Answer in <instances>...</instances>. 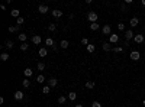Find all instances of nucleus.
<instances>
[{"label": "nucleus", "mask_w": 145, "mask_h": 107, "mask_svg": "<svg viewBox=\"0 0 145 107\" xmlns=\"http://www.w3.org/2000/svg\"><path fill=\"white\" fill-rule=\"evenodd\" d=\"M47 54H48V51H47L45 48H41V49H39V56L44 58V56H47Z\"/></svg>", "instance_id": "18"}, {"label": "nucleus", "mask_w": 145, "mask_h": 107, "mask_svg": "<svg viewBox=\"0 0 145 107\" xmlns=\"http://www.w3.org/2000/svg\"><path fill=\"white\" fill-rule=\"evenodd\" d=\"M81 44H83V45H89V39H87V38H83V39H81Z\"/></svg>", "instance_id": "38"}, {"label": "nucleus", "mask_w": 145, "mask_h": 107, "mask_svg": "<svg viewBox=\"0 0 145 107\" xmlns=\"http://www.w3.org/2000/svg\"><path fill=\"white\" fill-rule=\"evenodd\" d=\"M22 98H23L22 91H15V100H22Z\"/></svg>", "instance_id": "14"}, {"label": "nucleus", "mask_w": 145, "mask_h": 107, "mask_svg": "<svg viewBox=\"0 0 145 107\" xmlns=\"http://www.w3.org/2000/svg\"><path fill=\"white\" fill-rule=\"evenodd\" d=\"M23 22H25V19L22 18V16H20V18H18V19H16V26H19V28H20V25H22Z\"/></svg>", "instance_id": "23"}, {"label": "nucleus", "mask_w": 145, "mask_h": 107, "mask_svg": "<svg viewBox=\"0 0 145 107\" xmlns=\"http://www.w3.org/2000/svg\"><path fill=\"white\" fill-rule=\"evenodd\" d=\"M20 49H22V51H28V49H29V44H28V42L22 44V45H20Z\"/></svg>", "instance_id": "26"}, {"label": "nucleus", "mask_w": 145, "mask_h": 107, "mask_svg": "<svg viewBox=\"0 0 145 107\" xmlns=\"http://www.w3.org/2000/svg\"><path fill=\"white\" fill-rule=\"evenodd\" d=\"M97 18H99V16H97V13H96V12H90V13L87 15V19H89L91 23H96Z\"/></svg>", "instance_id": "1"}, {"label": "nucleus", "mask_w": 145, "mask_h": 107, "mask_svg": "<svg viewBox=\"0 0 145 107\" xmlns=\"http://www.w3.org/2000/svg\"><path fill=\"white\" fill-rule=\"evenodd\" d=\"M22 84H23V87H25V88H28V87L31 85V81H29L28 78H25V80L22 81Z\"/></svg>", "instance_id": "24"}, {"label": "nucleus", "mask_w": 145, "mask_h": 107, "mask_svg": "<svg viewBox=\"0 0 145 107\" xmlns=\"http://www.w3.org/2000/svg\"><path fill=\"white\" fill-rule=\"evenodd\" d=\"M133 41L136 44H142L144 41H145V38H144V35H135V38H133Z\"/></svg>", "instance_id": "8"}, {"label": "nucleus", "mask_w": 145, "mask_h": 107, "mask_svg": "<svg viewBox=\"0 0 145 107\" xmlns=\"http://www.w3.org/2000/svg\"><path fill=\"white\" fill-rule=\"evenodd\" d=\"M102 33L103 35H112V28H110V25H105V26L102 28Z\"/></svg>", "instance_id": "2"}, {"label": "nucleus", "mask_w": 145, "mask_h": 107, "mask_svg": "<svg viewBox=\"0 0 145 107\" xmlns=\"http://www.w3.org/2000/svg\"><path fill=\"white\" fill-rule=\"evenodd\" d=\"M9 58H10V56L7 55V54H2V55H0V59H2V61H7Z\"/></svg>", "instance_id": "30"}, {"label": "nucleus", "mask_w": 145, "mask_h": 107, "mask_svg": "<svg viewBox=\"0 0 145 107\" xmlns=\"http://www.w3.org/2000/svg\"><path fill=\"white\" fill-rule=\"evenodd\" d=\"M68 98H70V100H75V98H77V93H74V91L68 93Z\"/></svg>", "instance_id": "22"}, {"label": "nucleus", "mask_w": 145, "mask_h": 107, "mask_svg": "<svg viewBox=\"0 0 145 107\" xmlns=\"http://www.w3.org/2000/svg\"><path fill=\"white\" fill-rule=\"evenodd\" d=\"M116 42H119V36L116 33H112L109 36V44H116Z\"/></svg>", "instance_id": "3"}, {"label": "nucleus", "mask_w": 145, "mask_h": 107, "mask_svg": "<svg viewBox=\"0 0 145 107\" xmlns=\"http://www.w3.org/2000/svg\"><path fill=\"white\" fill-rule=\"evenodd\" d=\"M18 38H19V41H20L22 44H25V42H26V39H28V36L25 35V33H20V35H19Z\"/></svg>", "instance_id": "17"}, {"label": "nucleus", "mask_w": 145, "mask_h": 107, "mask_svg": "<svg viewBox=\"0 0 145 107\" xmlns=\"http://www.w3.org/2000/svg\"><path fill=\"white\" fill-rule=\"evenodd\" d=\"M59 46H61L63 49H67L68 46H70V44H68V41H65V39H64V41H61V44H59Z\"/></svg>", "instance_id": "16"}, {"label": "nucleus", "mask_w": 145, "mask_h": 107, "mask_svg": "<svg viewBox=\"0 0 145 107\" xmlns=\"http://www.w3.org/2000/svg\"><path fill=\"white\" fill-rule=\"evenodd\" d=\"M48 10H49V9H48L47 4H39V7H38V12H39V13H44V15H45Z\"/></svg>", "instance_id": "6"}, {"label": "nucleus", "mask_w": 145, "mask_h": 107, "mask_svg": "<svg viewBox=\"0 0 145 107\" xmlns=\"http://www.w3.org/2000/svg\"><path fill=\"white\" fill-rule=\"evenodd\" d=\"M103 49H105V51H110V49H112V46H110L109 42H106V44H103Z\"/></svg>", "instance_id": "31"}, {"label": "nucleus", "mask_w": 145, "mask_h": 107, "mask_svg": "<svg viewBox=\"0 0 145 107\" xmlns=\"http://www.w3.org/2000/svg\"><path fill=\"white\" fill-rule=\"evenodd\" d=\"M118 29H119V30H125V25H123L122 22H121V23H118Z\"/></svg>", "instance_id": "36"}, {"label": "nucleus", "mask_w": 145, "mask_h": 107, "mask_svg": "<svg viewBox=\"0 0 145 107\" xmlns=\"http://www.w3.org/2000/svg\"><path fill=\"white\" fill-rule=\"evenodd\" d=\"M65 100H67V98H65L64 96H61V97L58 98V103H59V104H64V103H65Z\"/></svg>", "instance_id": "34"}, {"label": "nucleus", "mask_w": 145, "mask_h": 107, "mask_svg": "<svg viewBox=\"0 0 145 107\" xmlns=\"http://www.w3.org/2000/svg\"><path fill=\"white\" fill-rule=\"evenodd\" d=\"M74 107H83V104H75Z\"/></svg>", "instance_id": "39"}, {"label": "nucleus", "mask_w": 145, "mask_h": 107, "mask_svg": "<svg viewBox=\"0 0 145 107\" xmlns=\"http://www.w3.org/2000/svg\"><path fill=\"white\" fill-rule=\"evenodd\" d=\"M91 107H102V104H100L99 101H93V103H91Z\"/></svg>", "instance_id": "37"}, {"label": "nucleus", "mask_w": 145, "mask_h": 107, "mask_svg": "<svg viewBox=\"0 0 145 107\" xmlns=\"http://www.w3.org/2000/svg\"><path fill=\"white\" fill-rule=\"evenodd\" d=\"M129 56H131V59H132V61H138L141 55H139V52H138V51H132Z\"/></svg>", "instance_id": "5"}, {"label": "nucleus", "mask_w": 145, "mask_h": 107, "mask_svg": "<svg viewBox=\"0 0 145 107\" xmlns=\"http://www.w3.org/2000/svg\"><path fill=\"white\" fill-rule=\"evenodd\" d=\"M57 84H58V81H57L55 78L48 80V85H49V87H57Z\"/></svg>", "instance_id": "12"}, {"label": "nucleus", "mask_w": 145, "mask_h": 107, "mask_svg": "<svg viewBox=\"0 0 145 107\" xmlns=\"http://www.w3.org/2000/svg\"><path fill=\"white\" fill-rule=\"evenodd\" d=\"M90 29L91 30H97L99 29V23H90Z\"/></svg>", "instance_id": "28"}, {"label": "nucleus", "mask_w": 145, "mask_h": 107, "mask_svg": "<svg viewBox=\"0 0 145 107\" xmlns=\"http://www.w3.org/2000/svg\"><path fill=\"white\" fill-rule=\"evenodd\" d=\"M10 15L13 16V18H16V19H18V18H20V12H19L18 9H13V10L10 12Z\"/></svg>", "instance_id": "13"}, {"label": "nucleus", "mask_w": 145, "mask_h": 107, "mask_svg": "<svg viewBox=\"0 0 145 107\" xmlns=\"http://www.w3.org/2000/svg\"><path fill=\"white\" fill-rule=\"evenodd\" d=\"M48 29H49L51 32H54V30L57 29V25H55V23H51V25H49V26H48Z\"/></svg>", "instance_id": "32"}, {"label": "nucleus", "mask_w": 145, "mask_h": 107, "mask_svg": "<svg viewBox=\"0 0 145 107\" xmlns=\"http://www.w3.org/2000/svg\"><path fill=\"white\" fill-rule=\"evenodd\" d=\"M4 46H6V48H9V49H10V48H13V41H6Z\"/></svg>", "instance_id": "29"}, {"label": "nucleus", "mask_w": 145, "mask_h": 107, "mask_svg": "<svg viewBox=\"0 0 145 107\" xmlns=\"http://www.w3.org/2000/svg\"><path fill=\"white\" fill-rule=\"evenodd\" d=\"M86 88H89V90L94 88V81H87V83H86Z\"/></svg>", "instance_id": "20"}, {"label": "nucleus", "mask_w": 145, "mask_h": 107, "mask_svg": "<svg viewBox=\"0 0 145 107\" xmlns=\"http://www.w3.org/2000/svg\"><path fill=\"white\" fill-rule=\"evenodd\" d=\"M125 38H126L128 41H129V39H133V38H135V33L129 29V30H126V32H125Z\"/></svg>", "instance_id": "7"}, {"label": "nucleus", "mask_w": 145, "mask_h": 107, "mask_svg": "<svg viewBox=\"0 0 145 107\" xmlns=\"http://www.w3.org/2000/svg\"><path fill=\"white\" fill-rule=\"evenodd\" d=\"M45 45H47V46H54V41L51 39V38H47V39H45Z\"/></svg>", "instance_id": "19"}, {"label": "nucleus", "mask_w": 145, "mask_h": 107, "mask_svg": "<svg viewBox=\"0 0 145 107\" xmlns=\"http://www.w3.org/2000/svg\"><path fill=\"white\" fill-rule=\"evenodd\" d=\"M42 42V38L39 36V35H33L32 36V44H35V45H39Z\"/></svg>", "instance_id": "4"}, {"label": "nucleus", "mask_w": 145, "mask_h": 107, "mask_svg": "<svg viewBox=\"0 0 145 107\" xmlns=\"http://www.w3.org/2000/svg\"><path fill=\"white\" fill-rule=\"evenodd\" d=\"M36 81H38V83H41V84H42V83H45V77L42 75V74H39V75L36 77Z\"/></svg>", "instance_id": "21"}, {"label": "nucleus", "mask_w": 145, "mask_h": 107, "mask_svg": "<svg viewBox=\"0 0 145 107\" xmlns=\"http://www.w3.org/2000/svg\"><path fill=\"white\" fill-rule=\"evenodd\" d=\"M129 25H131L132 28L138 26V25H139V19H138V18H132V19H131V22H129Z\"/></svg>", "instance_id": "9"}, {"label": "nucleus", "mask_w": 145, "mask_h": 107, "mask_svg": "<svg viewBox=\"0 0 145 107\" xmlns=\"http://www.w3.org/2000/svg\"><path fill=\"white\" fill-rule=\"evenodd\" d=\"M64 13L61 12V10H58V9H55V10H52V16H54V18H61V16H63Z\"/></svg>", "instance_id": "11"}, {"label": "nucleus", "mask_w": 145, "mask_h": 107, "mask_svg": "<svg viewBox=\"0 0 145 107\" xmlns=\"http://www.w3.org/2000/svg\"><path fill=\"white\" fill-rule=\"evenodd\" d=\"M19 26H9V32H18Z\"/></svg>", "instance_id": "33"}, {"label": "nucleus", "mask_w": 145, "mask_h": 107, "mask_svg": "<svg viewBox=\"0 0 145 107\" xmlns=\"http://www.w3.org/2000/svg\"><path fill=\"white\" fill-rule=\"evenodd\" d=\"M86 49H87V52H90V54H91V52H94V49H96V46L93 45V44H89V45L86 46Z\"/></svg>", "instance_id": "15"}, {"label": "nucleus", "mask_w": 145, "mask_h": 107, "mask_svg": "<svg viewBox=\"0 0 145 107\" xmlns=\"http://www.w3.org/2000/svg\"><path fill=\"white\" fill-rule=\"evenodd\" d=\"M23 74H25V77H26V78H29V77H32V74H33V70H32V68H25Z\"/></svg>", "instance_id": "10"}, {"label": "nucleus", "mask_w": 145, "mask_h": 107, "mask_svg": "<svg viewBox=\"0 0 145 107\" xmlns=\"http://www.w3.org/2000/svg\"><path fill=\"white\" fill-rule=\"evenodd\" d=\"M142 104H144V106H145V100H144V101H142Z\"/></svg>", "instance_id": "41"}, {"label": "nucleus", "mask_w": 145, "mask_h": 107, "mask_svg": "<svg viewBox=\"0 0 145 107\" xmlns=\"http://www.w3.org/2000/svg\"><path fill=\"white\" fill-rule=\"evenodd\" d=\"M142 6H145V0H142Z\"/></svg>", "instance_id": "40"}, {"label": "nucleus", "mask_w": 145, "mask_h": 107, "mask_svg": "<svg viewBox=\"0 0 145 107\" xmlns=\"http://www.w3.org/2000/svg\"><path fill=\"white\" fill-rule=\"evenodd\" d=\"M49 90H51L49 85H44V88H42V93H44V94H49Z\"/></svg>", "instance_id": "27"}, {"label": "nucleus", "mask_w": 145, "mask_h": 107, "mask_svg": "<svg viewBox=\"0 0 145 107\" xmlns=\"http://www.w3.org/2000/svg\"><path fill=\"white\" fill-rule=\"evenodd\" d=\"M113 51H115V52H122V51H123V48H122V46H115V48H113Z\"/></svg>", "instance_id": "35"}, {"label": "nucleus", "mask_w": 145, "mask_h": 107, "mask_svg": "<svg viewBox=\"0 0 145 107\" xmlns=\"http://www.w3.org/2000/svg\"><path fill=\"white\" fill-rule=\"evenodd\" d=\"M36 68H38L39 71H44V70H45V64H44V62H38Z\"/></svg>", "instance_id": "25"}]
</instances>
